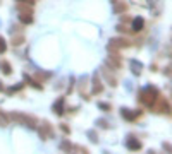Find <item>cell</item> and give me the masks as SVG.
<instances>
[{
  "label": "cell",
  "instance_id": "7",
  "mask_svg": "<svg viewBox=\"0 0 172 154\" xmlns=\"http://www.w3.org/2000/svg\"><path fill=\"white\" fill-rule=\"evenodd\" d=\"M91 82H93V86H91V93L93 94H102L103 93V84H102V80H100V75L95 74L93 79H91Z\"/></svg>",
  "mask_w": 172,
  "mask_h": 154
},
{
  "label": "cell",
  "instance_id": "38",
  "mask_svg": "<svg viewBox=\"0 0 172 154\" xmlns=\"http://www.w3.org/2000/svg\"><path fill=\"white\" fill-rule=\"evenodd\" d=\"M110 2H112V3H115V2H117V0H110Z\"/></svg>",
  "mask_w": 172,
  "mask_h": 154
},
{
  "label": "cell",
  "instance_id": "6",
  "mask_svg": "<svg viewBox=\"0 0 172 154\" xmlns=\"http://www.w3.org/2000/svg\"><path fill=\"white\" fill-rule=\"evenodd\" d=\"M120 115L127 122H134L143 115V110H129V108H120Z\"/></svg>",
  "mask_w": 172,
  "mask_h": 154
},
{
  "label": "cell",
  "instance_id": "26",
  "mask_svg": "<svg viewBox=\"0 0 172 154\" xmlns=\"http://www.w3.org/2000/svg\"><path fill=\"white\" fill-rule=\"evenodd\" d=\"M117 31H119V33H124V34H129V33H131V29H127L126 28V24H122V23H120V24H117Z\"/></svg>",
  "mask_w": 172,
  "mask_h": 154
},
{
  "label": "cell",
  "instance_id": "29",
  "mask_svg": "<svg viewBox=\"0 0 172 154\" xmlns=\"http://www.w3.org/2000/svg\"><path fill=\"white\" fill-rule=\"evenodd\" d=\"M60 130L64 132L65 135H69V134H71V127H69L67 123H60Z\"/></svg>",
  "mask_w": 172,
  "mask_h": 154
},
{
  "label": "cell",
  "instance_id": "32",
  "mask_svg": "<svg viewBox=\"0 0 172 154\" xmlns=\"http://www.w3.org/2000/svg\"><path fill=\"white\" fill-rule=\"evenodd\" d=\"M131 21H133V19H131L129 16H124V14L120 16V23H122V24H127V23H131Z\"/></svg>",
  "mask_w": 172,
  "mask_h": 154
},
{
  "label": "cell",
  "instance_id": "18",
  "mask_svg": "<svg viewBox=\"0 0 172 154\" xmlns=\"http://www.w3.org/2000/svg\"><path fill=\"white\" fill-rule=\"evenodd\" d=\"M19 21H21V24H33V14H28V12H24V14H19Z\"/></svg>",
  "mask_w": 172,
  "mask_h": 154
},
{
  "label": "cell",
  "instance_id": "24",
  "mask_svg": "<svg viewBox=\"0 0 172 154\" xmlns=\"http://www.w3.org/2000/svg\"><path fill=\"white\" fill-rule=\"evenodd\" d=\"M52 74H48V72H36V80L38 82H43V80H47Z\"/></svg>",
  "mask_w": 172,
  "mask_h": 154
},
{
  "label": "cell",
  "instance_id": "9",
  "mask_svg": "<svg viewBox=\"0 0 172 154\" xmlns=\"http://www.w3.org/2000/svg\"><path fill=\"white\" fill-rule=\"evenodd\" d=\"M126 147L129 149V151H140L141 147H143V144H141V141H138V139H134L133 135H129L126 141Z\"/></svg>",
  "mask_w": 172,
  "mask_h": 154
},
{
  "label": "cell",
  "instance_id": "17",
  "mask_svg": "<svg viewBox=\"0 0 172 154\" xmlns=\"http://www.w3.org/2000/svg\"><path fill=\"white\" fill-rule=\"evenodd\" d=\"M10 43H12V46H21L24 43V34H23V33H21V34H12Z\"/></svg>",
  "mask_w": 172,
  "mask_h": 154
},
{
  "label": "cell",
  "instance_id": "31",
  "mask_svg": "<svg viewBox=\"0 0 172 154\" xmlns=\"http://www.w3.org/2000/svg\"><path fill=\"white\" fill-rule=\"evenodd\" d=\"M72 87H74V77H71V79H69V86H67V93L69 94L72 93Z\"/></svg>",
  "mask_w": 172,
  "mask_h": 154
},
{
  "label": "cell",
  "instance_id": "25",
  "mask_svg": "<svg viewBox=\"0 0 172 154\" xmlns=\"http://www.w3.org/2000/svg\"><path fill=\"white\" fill-rule=\"evenodd\" d=\"M10 33H12V34H21V33H23V24L12 26V28H10Z\"/></svg>",
  "mask_w": 172,
  "mask_h": 154
},
{
  "label": "cell",
  "instance_id": "19",
  "mask_svg": "<svg viewBox=\"0 0 172 154\" xmlns=\"http://www.w3.org/2000/svg\"><path fill=\"white\" fill-rule=\"evenodd\" d=\"M0 69H2V72H3L5 75H10V74H12V67H10V64H9L7 60H2V62H0Z\"/></svg>",
  "mask_w": 172,
  "mask_h": 154
},
{
  "label": "cell",
  "instance_id": "20",
  "mask_svg": "<svg viewBox=\"0 0 172 154\" xmlns=\"http://www.w3.org/2000/svg\"><path fill=\"white\" fill-rule=\"evenodd\" d=\"M9 115H7L5 111H2V110H0V127H7L9 125Z\"/></svg>",
  "mask_w": 172,
  "mask_h": 154
},
{
  "label": "cell",
  "instance_id": "37",
  "mask_svg": "<svg viewBox=\"0 0 172 154\" xmlns=\"http://www.w3.org/2000/svg\"><path fill=\"white\" fill-rule=\"evenodd\" d=\"M2 91H3V82L0 80V93H2Z\"/></svg>",
  "mask_w": 172,
  "mask_h": 154
},
{
  "label": "cell",
  "instance_id": "33",
  "mask_svg": "<svg viewBox=\"0 0 172 154\" xmlns=\"http://www.w3.org/2000/svg\"><path fill=\"white\" fill-rule=\"evenodd\" d=\"M72 149H74V151H79V152H88V149L83 147V146H72Z\"/></svg>",
  "mask_w": 172,
  "mask_h": 154
},
{
  "label": "cell",
  "instance_id": "10",
  "mask_svg": "<svg viewBox=\"0 0 172 154\" xmlns=\"http://www.w3.org/2000/svg\"><path fill=\"white\" fill-rule=\"evenodd\" d=\"M102 74H103V77L107 79V82L110 84L112 87H115V86H117V82H119V80H117L115 74H112V72L107 69V65H105V67H102Z\"/></svg>",
  "mask_w": 172,
  "mask_h": 154
},
{
  "label": "cell",
  "instance_id": "39",
  "mask_svg": "<svg viewBox=\"0 0 172 154\" xmlns=\"http://www.w3.org/2000/svg\"><path fill=\"white\" fill-rule=\"evenodd\" d=\"M35 2H36V0H35Z\"/></svg>",
  "mask_w": 172,
  "mask_h": 154
},
{
  "label": "cell",
  "instance_id": "8",
  "mask_svg": "<svg viewBox=\"0 0 172 154\" xmlns=\"http://www.w3.org/2000/svg\"><path fill=\"white\" fill-rule=\"evenodd\" d=\"M107 65H108L110 69H120L122 62H120V55H119V51H117V53H110V55H108Z\"/></svg>",
  "mask_w": 172,
  "mask_h": 154
},
{
  "label": "cell",
  "instance_id": "35",
  "mask_svg": "<svg viewBox=\"0 0 172 154\" xmlns=\"http://www.w3.org/2000/svg\"><path fill=\"white\" fill-rule=\"evenodd\" d=\"M164 74H165L167 77H170V65H167V67L164 69Z\"/></svg>",
  "mask_w": 172,
  "mask_h": 154
},
{
  "label": "cell",
  "instance_id": "23",
  "mask_svg": "<svg viewBox=\"0 0 172 154\" xmlns=\"http://www.w3.org/2000/svg\"><path fill=\"white\" fill-rule=\"evenodd\" d=\"M60 151L71 152V151H72V144H71L69 141H62V142H60Z\"/></svg>",
  "mask_w": 172,
  "mask_h": 154
},
{
  "label": "cell",
  "instance_id": "21",
  "mask_svg": "<svg viewBox=\"0 0 172 154\" xmlns=\"http://www.w3.org/2000/svg\"><path fill=\"white\" fill-rule=\"evenodd\" d=\"M23 87H24V84L21 82V84H17V86H12V87H9V89H7L5 93L9 94V96H10V94H14V93H19V91L23 89Z\"/></svg>",
  "mask_w": 172,
  "mask_h": 154
},
{
  "label": "cell",
  "instance_id": "34",
  "mask_svg": "<svg viewBox=\"0 0 172 154\" xmlns=\"http://www.w3.org/2000/svg\"><path fill=\"white\" fill-rule=\"evenodd\" d=\"M17 3H29V5H35V0H16Z\"/></svg>",
  "mask_w": 172,
  "mask_h": 154
},
{
  "label": "cell",
  "instance_id": "4",
  "mask_svg": "<svg viewBox=\"0 0 172 154\" xmlns=\"http://www.w3.org/2000/svg\"><path fill=\"white\" fill-rule=\"evenodd\" d=\"M150 110H152L153 113H167V115H170V101L158 96L155 100V103L150 106Z\"/></svg>",
  "mask_w": 172,
  "mask_h": 154
},
{
  "label": "cell",
  "instance_id": "5",
  "mask_svg": "<svg viewBox=\"0 0 172 154\" xmlns=\"http://www.w3.org/2000/svg\"><path fill=\"white\" fill-rule=\"evenodd\" d=\"M38 135L42 141H48V139H53L55 137V130H53L52 123L48 120H43L42 122V127L38 128Z\"/></svg>",
  "mask_w": 172,
  "mask_h": 154
},
{
  "label": "cell",
  "instance_id": "27",
  "mask_svg": "<svg viewBox=\"0 0 172 154\" xmlns=\"http://www.w3.org/2000/svg\"><path fill=\"white\" fill-rule=\"evenodd\" d=\"M7 51V43L3 39V36H0V53H5Z\"/></svg>",
  "mask_w": 172,
  "mask_h": 154
},
{
  "label": "cell",
  "instance_id": "1",
  "mask_svg": "<svg viewBox=\"0 0 172 154\" xmlns=\"http://www.w3.org/2000/svg\"><path fill=\"white\" fill-rule=\"evenodd\" d=\"M9 120H12V122H16V123H21V125L31 128V130H35V128L38 127V120L33 115H26V113L12 111V113H9Z\"/></svg>",
  "mask_w": 172,
  "mask_h": 154
},
{
  "label": "cell",
  "instance_id": "36",
  "mask_svg": "<svg viewBox=\"0 0 172 154\" xmlns=\"http://www.w3.org/2000/svg\"><path fill=\"white\" fill-rule=\"evenodd\" d=\"M164 149H165L167 152H170V149H172V147H170V144H169V142H164Z\"/></svg>",
  "mask_w": 172,
  "mask_h": 154
},
{
  "label": "cell",
  "instance_id": "3",
  "mask_svg": "<svg viewBox=\"0 0 172 154\" xmlns=\"http://www.w3.org/2000/svg\"><path fill=\"white\" fill-rule=\"evenodd\" d=\"M131 45H133V41H129L126 38H112L107 45V50H108V53H117L122 48H129Z\"/></svg>",
  "mask_w": 172,
  "mask_h": 154
},
{
  "label": "cell",
  "instance_id": "13",
  "mask_svg": "<svg viewBox=\"0 0 172 154\" xmlns=\"http://www.w3.org/2000/svg\"><path fill=\"white\" fill-rule=\"evenodd\" d=\"M24 82L29 84L31 87H35V89H38V91H42V89H43V84H42V82H38L36 79H33V77H29L28 74H24Z\"/></svg>",
  "mask_w": 172,
  "mask_h": 154
},
{
  "label": "cell",
  "instance_id": "12",
  "mask_svg": "<svg viewBox=\"0 0 172 154\" xmlns=\"http://www.w3.org/2000/svg\"><path fill=\"white\" fill-rule=\"evenodd\" d=\"M131 23H133V31L134 33H140V31L145 29V19L143 17H134Z\"/></svg>",
  "mask_w": 172,
  "mask_h": 154
},
{
  "label": "cell",
  "instance_id": "15",
  "mask_svg": "<svg viewBox=\"0 0 172 154\" xmlns=\"http://www.w3.org/2000/svg\"><path fill=\"white\" fill-rule=\"evenodd\" d=\"M127 2H119V0H117V2L114 3V12L115 14H124L127 10Z\"/></svg>",
  "mask_w": 172,
  "mask_h": 154
},
{
  "label": "cell",
  "instance_id": "2",
  "mask_svg": "<svg viewBox=\"0 0 172 154\" xmlns=\"http://www.w3.org/2000/svg\"><path fill=\"white\" fill-rule=\"evenodd\" d=\"M157 98H158V89L153 87V86H146L138 93V100H140V103L145 105V106H148V108L155 103Z\"/></svg>",
  "mask_w": 172,
  "mask_h": 154
},
{
  "label": "cell",
  "instance_id": "14",
  "mask_svg": "<svg viewBox=\"0 0 172 154\" xmlns=\"http://www.w3.org/2000/svg\"><path fill=\"white\" fill-rule=\"evenodd\" d=\"M129 67H131V72H133L134 75H140L141 70H143V64L138 60H131L129 62Z\"/></svg>",
  "mask_w": 172,
  "mask_h": 154
},
{
  "label": "cell",
  "instance_id": "16",
  "mask_svg": "<svg viewBox=\"0 0 172 154\" xmlns=\"http://www.w3.org/2000/svg\"><path fill=\"white\" fill-rule=\"evenodd\" d=\"M16 9H17V12H19V14H24V12L33 14V5H29V3H17Z\"/></svg>",
  "mask_w": 172,
  "mask_h": 154
},
{
  "label": "cell",
  "instance_id": "30",
  "mask_svg": "<svg viewBox=\"0 0 172 154\" xmlns=\"http://www.w3.org/2000/svg\"><path fill=\"white\" fill-rule=\"evenodd\" d=\"M97 125H100L102 128H108V122L103 118H100V120H97Z\"/></svg>",
  "mask_w": 172,
  "mask_h": 154
},
{
  "label": "cell",
  "instance_id": "28",
  "mask_svg": "<svg viewBox=\"0 0 172 154\" xmlns=\"http://www.w3.org/2000/svg\"><path fill=\"white\" fill-rule=\"evenodd\" d=\"M98 108H100V110H103V111H110V110H112V106L108 105V103H98Z\"/></svg>",
  "mask_w": 172,
  "mask_h": 154
},
{
  "label": "cell",
  "instance_id": "22",
  "mask_svg": "<svg viewBox=\"0 0 172 154\" xmlns=\"http://www.w3.org/2000/svg\"><path fill=\"white\" fill-rule=\"evenodd\" d=\"M86 135H88V139H90L93 144H97V142H98V134H97V130H88Z\"/></svg>",
  "mask_w": 172,
  "mask_h": 154
},
{
  "label": "cell",
  "instance_id": "11",
  "mask_svg": "<svg viewBox=\"0 0 172 154\" xmlns=\"http://www.w3.org/2000/svg\"><path fill=\"white\" fill-rule=\"evenodd\" d=\"M52 110H53V113L58 115V116L64 115V113H65V98H60V100L52 106Z\"/></svg>",
  "mask_w": 172,
  "mask_h": 154
}]
</instances>
